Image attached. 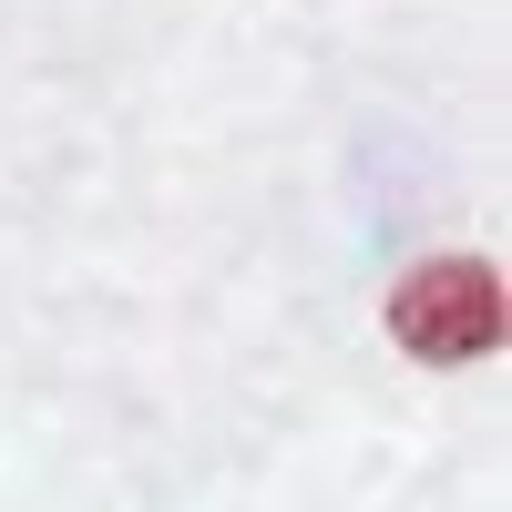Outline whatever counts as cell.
<instances>
[{
    "instance_id": "obj_1",
    "label": "cell",
    "mask_w": 512,
    "mask_h": 512,
    "mask_svg": "<svg viewBox=\"0 0 512 512\" xmlns=\"http://www.w3.org/2000/svg\"><path fill=\"white\" fill-rule=\"evenodd\" d=\"M512 328V297H502V267L492 256H420V267L390 287V338L431 369H472L502 349Z\"/></svg>"
}]
</instances>
